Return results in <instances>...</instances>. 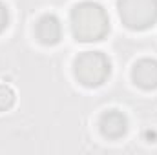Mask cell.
Segmentation results:
<instances>
[{
  "label": "cell",
  "instance_id": "6da1fadb",
  "mask_svg": "<svg viewBox=\"0 0 157 155\" xmlns=\"http://www.w3.org/2000/svg\"><path fill=\"white\" fill-rule=\"evenodd\" d=\"M71 31L77 40L93 42L106 37L110 31V18L97 2H80L73 7L70 17Z\"/></svg>",
  "mask_w": 157,
  "mask_h": 155
},
{
  "label": "cell",
  "instance_id": "7a4b0ae2",
  "mask_svg": "<svg viewBox=\"0 0 157 155\" xmlns=\"http://www.w3.org/2000/svg\"><path fill=\"white\" fill-rule=\"evenodd\" d=\"M110 59L102 51H84L75 60V77L86 88H97L110 77Z\"/></svg>",
  "mask_w": 157,
  "mask_h": 155
},
{
  "label": "cell",
  "instance_id": "3957f363",
  "mask_svg": "<svg viewBox=\"0 0 157 155\" xmlns=\"http://www.w3.org/2000/svg\"><path fill=\"white\" fill-rule=\"evenodd\" d=\"M119 15L130 29H146L157 22V0H119Z\"/></svg>",
  "mask_w": 157,
  "mask_h": 155
},
{
  "label": "cell",
  "instance_id": "277c9868",
  "mask_svg": "<svg viewBox=\"0 0 157 155\" xmlns=\"http://www.w3.org/2000/svg\"><path fill=\"white\" fill-rule=\"evenodd\" d=\"M132 77L135 84L143 89H155L157 88V60L143 59L135 64Z\"/></svg>",
  "mask_w": 157,
  "mask_h": 155
},
{
  "label": "cell",
  "instance_id": "5b68a950",
  "mask_svg": "<svg viewBox=\"0 0 157 155\" xmlns=\"http://www.w3.org/2000/svg\"><path fill=\"white\" fill-rule=\"evenodd\" d=\"M37 37L46 46L57 44L60 40V37H62L60 20L55 15H44V17H40L39 22H37Z\"/></svg>",
  "mask_w": 157,
  "mask_h": 155
},
{
  "label": "cell",
  "instance_id": "8992f818",
  "mask_svg": "<svg viewBox=\"0 0 157 155\" xmlns=\"http://www.w3.org/2000/svg\"><path fill=\"white\" fill-rule=\"evenodd\" d=\"M101 131L106 137H112V139H117L121 135H124V131H126V119H124V115L115 112V110L106 112L101 117Z\"/></svg>",
  "mask_w": 157,
  "mask_h": 155
},
{
  "label": "cell",
  "instance_id": "52a82bcc",
  "mask_svg": "<svg viewBox=\"0 0 157 155\" xmlns=\"http://www.w3.org/2000/svg\"><path fill=\"white\" fill-rule=\"evenodd\" d=\"M15 102V91L9 86L0 84V112H6L13 106Z\"/></svg>",
  "mask_w": 157,
  "mask_h": 155
},
{
  "label": "cell",
  "instance_id": "ba28073f",
  "mask_svg": "<svg viewBox=\"0 0 157 155\" xmlns=\"http://www.w3.org/2000/svg\"><path fill=\"white\" fill-rule=\"evenodd\" d=\"M7 20H9V13H7V7L0 2V33L7 28Z\"/></svg>",
  "mask_w": 157,
  "mask_h": 155
}]
</instances>
